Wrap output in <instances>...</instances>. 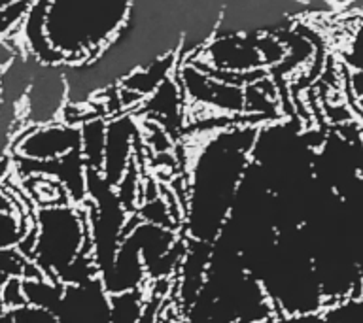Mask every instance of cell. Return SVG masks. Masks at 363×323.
Instances as JSON below:
<instances>
[{"mask_svg":"<svg viewBox=\"0 0 363 323\" xmlns=\"http://www.w3.org/2000/svg\"><path fill=\"white\" fill-rule=\"evenodd\" d=\"M130 0H51L45 10V36L65 62H91L118 36L130 13Z\"/></svg>","mask_w":363,"mask_h":323,"instance_id":"6da1fadb","label":"cell"},{"mask_svg":"<svg viewBox=\"0 0 363 323\" xmlns=\"http://www.w3.org/2000/svg\"><path fill=\"white\" fill-rule=\"evenodd\" d=\"M36 221L34 265L48 278L59 280L62 272L82 254L93 255L87 210H78L72 203L40 206Z\"/></svg>","mask_w":363,"mask_h":323,"instance_id":"7a4b0ae2","label":"cell"},{"mask_svg":"<svg viewBox=\"0 0 363 323\" xmlns=\"http://www.w3.org/2000/svg\"><path fill=\"white\" fill-rule=\"evenodd\" d=\"M55 316L61 323H112L110 293L104 288L101 276L85 283L65 285Z\"/></svg>","mask_w":363,"mask_h":323,"instance_id":"3957f363","label":"cell"},{"mask_svg":"<svg viewBox=\"0 0 363 323\" xmlns=\"http://www.w3.org/2000/svg\"><path fill=\"white\" fill-rule=\"evenodd\" d=\"M79 149V127L68 123L36 125L13 142V153L30 161H51Z\"/></svg>","mask_w":363,"mask_h":323,"instance_id":"277c9868","label":"cell"},{"mask_svg":"<svg viewBox=\"0 0 363 323\" xmlns=\"http://www.w3.org/2000/svg\"><path fill=\"white\" fill-rule=\"evenodd\" d=\"M136 125L133 118H116L108 123L106 129V152H104V169L102 174L112 187H116L125 176L129 164L135 161Z\"/></svg>","mask_w":363,"mask_h":323,"instance_id":"5b68a950","label":"cell"},{"mask_svg":"<svg viewBox=\"0 0 363 323\" xmlns=\"http://www.w3.org/2000/svg\"><path fill=\"white\" fill-rule=\"evenodd\" d=\"M204 59L218 70L229 72H250L255 68H265L255 47V36L246 34H227L206 45Z\"/></svg>","mask_w":363,"mask_h":323,"instance_id":"8992f818","label":"cell"},{"mask_svg":"<svg viewBox=\"0 0 363 323\" xmlns=\"http://www.w3.org/2000/svg\"><path fill=\"white\" fill-rule=\"evenodd\" d=\"M108 123L102 118H91L79 125V152L85 166L89 170L104 169V152H106Z\"/></svg>","mask_w":363,"mask_h":323,"instance_id":"52a82bcc","label":"cell"},{"mask_svg":"<svg viewBox=\"0 0 363 323\" xmlns=\"http://www.w3.org/2000/svg\"><path fill=\"white\" fill-rule=\"evenodd\" d=\"M23 291H25L27 305L45 308L55 314L57 306L62 299L65 283L48 278L45 274H40V276L23 278Z\"/></svg>","mask_w":363,"mask_h":323,"instance_id":"ba28073f","label":"cell"},{"mask_svg":"<svg viewBox=\"0 0 363 323\" xmlns=\"http://www.w3.org/2000/svg\"><path fill=\"white\" fill-rule=\"evenodd\" d=\"M144 299L140 288L125 293L110 295V322L112 323H140L144 312Z\"/></svg>","mask_w":363,"mask_h":323,"instance_id":"9c48e42d","label":"cell"},{"mask_svg":"<svg viewBox=\"0 0 363 323\" xmlns=\"http://www.w3.org/2000/svg\"><path fill=\"white\" fill-rule=\"evenodd\" d=\"M30 220H23L17 212H0V249L17 248Z\"/></svg>","mask_w":363,"mask_h":323,"instance_id":"30bf717a","label":"cell"},{"mask_svg":"<svg viewBox=\"0 0 363 323\" xmlns=\"http://www.w3.org/2000/svg\"><path fill=\"white\" fill-rule=\"evenodd\" d=\"M0 323H61L51 310L38 306L23 305L19 308L2 310L0 308Z\"/></svg>","mask_w":363,"mask_h":323,"instance_id":"8fae6325","label":"cell"},{"mask_svg":"<svg viewBox=\"0 0 363 323\" xmlns=\"http://www.w3.org/2000/svg\"><path fill=\"white\" fill-rule=\"evenodd\" d=\"M23 305H27L25 291H23V280L21 278H8L0 289V308L11 310V308H19Z\"/></svg>","mask_w":363,"mask_h":323,"instance_id":"7c38bea8","label":"cell"},{"mask_svg":"<svg viewBox=\"0 0 363 323\" xmlns=\"http://www.w3.org/2000/svg\"><path fill=\"white\" fill-rule=\"evenodd\" d=\"M346 81H348V87H350L352 95L356 96V98L363 96V72H352L350 70Z\"/></svg>","mask_w":363,"mask_h":323,"instance_id":"4fadbf2b","label":"cell"},{"mask_svg":"<svg viewBox=\"0 0 363 323\" xmlns=\"http://www.w3.org/2000/svg\"><path fill=\"white\" fill-rule=\"evenodd\" d=\"M13 61H16V51L6 44L4 38H0V68L10 67Z\"/></svg>","mask_w":363,"mask_h":323,"instance_id":"5bb4252c","label":"cell"},{"mask_svg":"<svg viewBox=\"0 0 363 323\" xmlns=\"http://www.w3.org/2000/svg\"><path fill=\"white\" fill-rule=\"evenodd\" d=\"M0 212H16V203L0 186Z\"/></svg>","mask_w":363,"mask_h":323,"instance_id":"9a60e30c","label":"cell"},{"mask_svg":"<svg viewBox=\"0 0 363 323\" xmlns=\"http://www.w3.org/2000/svg\"><path fill=\"white\" fill-rule=\"evenodd\" d=\"M354 38L362 40L363 42V17H362V21H359V25H357L356 33H354Z\"/></svg>","mask_w":363,"mask_h":323,"instance_id":"2e32d148","label":"cell"},{"mask_svg":"<svg viewBox=\"0 0 363 323\" xmlns=\"http://www.w3.org/2000/svg\"><path fill=\"white\" fill-rule=\"evenodd\" d=\"M6 280H8V276H4V274L0 272V289H2V285H4V283H6Z\"/></svg>","mask_w":363,"mask_h":323,"instance_id":"e0dca14e","label":"cell"}]
</instances>
